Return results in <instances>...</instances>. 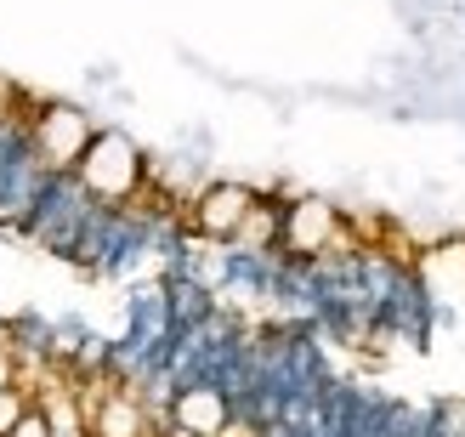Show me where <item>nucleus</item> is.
Listing matches in <instances>:
<instances>
[{"instance_id": "6", "label": "nucleus", "mask_w": 465, "mask_h": 437, "mask_svg": "<svg viewBox=\"0 0 465 437\" xmlns=\"http://www.w3.org/2000/svg\"><path fill=\"white\" fill-rule=\"evenodd\" d=\"M91 437H143V403L131 392H108L97 409V432Z\"/></svg>"}, {"instance_id": "7", "label": "nucleus", "mask_w": 465, "mask_h": 437, "mask_svg": "<svg viewBox=\"0 0 465 437\" xmlns=\"http://www.w3.org/2000/svg\"><path fill=\"white\" fill-rule=\"evenodd\" d=\"M278 222H284V211L255 199V204H250V216H244V227H239V244H255V250L278 244Z\"/></svg>"}, {"instance_id": "5", "label": "nucleus", "mask_w": 465, "mask_h": 437, "mask_svg": "<svg viewBox=\"0 0 465 437\" xmlns=\"http://www.w3.org/2000/svg\"><path fill=\"white\" fill-rule=\"evenodd\" d=\"M227 421H232V403H227L222 386H211V381L182 386L176 403H171V432H188V437H222Z\"/></svg>"}, {"instance_id": "10", "label": "nucleus", "mask_w": 465, "mask_h": 437, "mask_svg": "<svg viewBox=\"0 0 465 437\" xmlns=\"http://www.w3.org/2000/svg\"><path fill=\"white\" fill-rule=\"evenodd\" d=\"M23 409H29V392H23V381H17V386H0V437H6V432L23 421Z\"/></svg>"}, {"instance_id": "8", "label": "nucleus", "mask_w": 465, "mask_h": 437, "mask_svg": "<svg viewBox=\"0 0 465 437\" xmlns=\"http://www.w3.org/2000/svg\"><path fill=\"white\" fill-rule=\"evenodd\" d=\"M40 409H45L52 437H85V421H80V409H74V392H52Z\"/></svg>"}, {"instance_id": "4", "label": "nucleus", "mask_w": 465, "mask_h": 437, "mask_svg": "<svg viewBox=\"0 0 465 437\" xmlns=\"http://www.w3.org/2000/svg\"><path fill=\"white\" fill-rule=\"evenodd\" d=\"M250 204H255V194L244 182H204L199 199H193V227L204 239H239Z\"/></svg>"}, {"instance_id": "1", "label": "nucleus", "mask_w": 465, "mask_h": 437, "mask_svg": "<svg viewBox=\"0 0 465 437\" xmlns=\"http://www.w3.org/2000/svg\"><path fill=\"white\" fill-rule=\"evenodd\" d=\"M143 176H148L143 148H136L125 131H114V125H97V136L85 143L80 165H74V182L91 199H103V204H125L136 188H143Z\"/></svg>"}, {"instance_id": "11", "label": "nucleus", "mask_w": 465, "mask_h": 437, "mask_svg": "<svg viewBox=\"0 0 465 437\" xmlns=\"http://www.w3.org/2000/svg\"><path fill=\"white\" fill-rule=\"evenodd\" d=\"M6 437H52V426H45V409H40V403H29V409H23V421H17Z\"/></svg>"}, {"instance_id": "2", "label": "nucleus", "mask_w": 465, "mask_h": 437, "mask_svg": "<svg viewBox=\"0 0 465 437\" xmlns=\"http://www.w3.org/2000/svg\"><path fill=\"white\" fill-rule=\"evenodd\" d=\"M91 136H97V125H91V114L74 108V103H45L29 120V148H35L40 165L57 171V176L80 165V154H85Z\"/></svg>"}, {"instance_id": "12", "label": "nucleus", "mask_w": 465, "mask_h": 437, "mask_svg": "<svg viewBox=\"0 0 465 437\" xmlns=\"http://www.w3.org/2000/svg\"><path fill=\"white\" fill-rule=\"evenodd\" d=\"M0 386H17V370H12V353L0 347Z\"/></svg>"}, {"instance_id": "3", "label": "nucleus", "mask_w": 465, "mask_h": 437, "mask_svg": "<svg viewBox=\"0 0 465 437\" xmlns=\"http://www.w3.org/2000/svg\"><path fill=\"white\" fill-rule=\"evenodd\" d=\"M335 239H341V211L330 199H295L278 222V244L290 256H323Z\"/></svg>"}, {"instance_id": "9", "label": "nucleus", "mask_w": 465, "mask_h": 437, "mask_svg": "<svg viewBox=\"0 0 465 437\" xmlns=\"http://www.w3.org/2000/svg\"><path fill=\"white\" fill-rule=\"evenodd\" d=\"M426 267L437 273V279H454V284H465V239H449V244H437Z\"/></svg>"}]
</instances>
